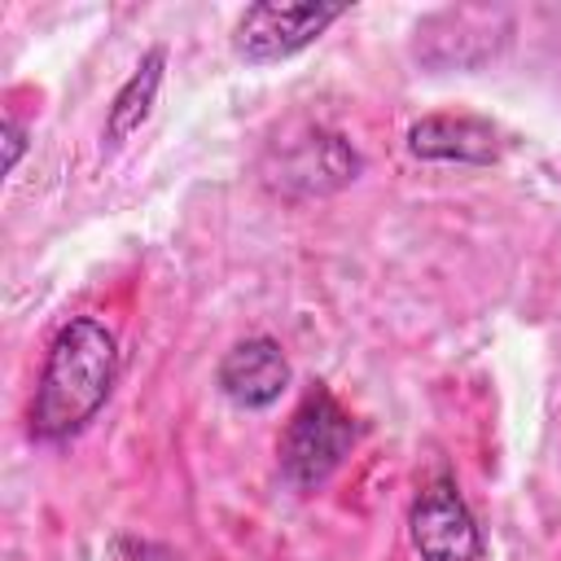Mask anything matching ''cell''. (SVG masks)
<instances>
[{
	"mask_svg": "<svg viewBox=\"0 0 561 561\" xmlns=\"http://www.w3.org/2000/svg\"><path fill=\"white\" fill-rule=\"evenodd\" d=\"M118 381V337L96 316H70L48 337L26 430L35 443H66L96 421Z\"/></svg>",
	"mask_w": 561,
	"mask_h": 561,
	"instance_id": "cell-1",
	"label": "cell"
},
{
	"mask_svg": "<svg viewBox=\"0 0 561 561\" xmlns=\"http://www.w3.org/2000/svg\"><path fill=\"white\" fill-rule=\"evenodd\" d=\"M359 171H364L359 149L342 131L320 127V123H294V127H285L267 145V153L259 162L263 184L276 197H289V202L342 193L346 184L359 180Z\"/></svg>",
	"mask_w": 561,
	"mask_h": 561,
	"instance_id": "cell-2",
	"label": "cell"
},
{
	"mask_svg": "<svg viewBox=\"0 0 561 561\" xmlns=\"http://www.w3.org/2000/svg\"><path fill=\"white\" fill-rule=\"evenodd\" d=\"M355 443H359V421L333 399L329 386H311L280 430L276 443L280 478L294 491H320L342 469Z\"/></svg>",
	"mask_w": 561,
	"mask_h": 561,
	"instance_id": "cell-3",
	"label": "cell"
},
{
	"mask_svg": "<svg viewBox=\"0 0 561 561\" xmlns=\"http://www.w3.org/2000/svg\"><path fill=\"white\" fill-rule=\"evenodd\" d=\"M337 18H346V4H245L232 22V53L250 66L289 61L302 48H311Z\"/></svg>",
	"mask_w": 561,
	"mask_h": 561,
	"instance_id": "cell-4",
	"label": "cell"
},
{
	"mask_svg": "<svg viewBox=\"0 0 561 561\" xmlns=\"http://www.w3.org/2000/svg\"><path fill=\"white\" fill-rule=\"evenodd\" d=\"M408 539L421 561H482L486 539L451 473L430 478L408 508Z\"/></svg>",
	"mask_w": 561,
	"mask_h": 561,
	"instance_id": "cell-5",
	"label": "cell"
},
{
	"mask_svg": "<svg viewBox=\"0 0 561 561\" xmlns=\"http://www.w3.org/2000/svg\"><path fill=\"white\" fill-rule=\"evenodd\" d=\"M215 381H219V390L232 408L263 412L289 390L294 368H289V355L276 337L254 333V337H241L224 351V359L215 368Z\"/></svg>",
	"mask_w": 561,
	"mask_h": 561,
	"instance_id": "cell-6",
	"label": "cell"
},
{
	"mask_svg": "<svg viewBox=\"0 0 561 561\" xmlns=\"http://www.w3.org/2000/svg\"><path fill=\"white\" fill-rule=\"evenodd\" d=\"M408 153L421 162H460V167H491L504 153L500 127L478 114H425L408 127Z\"/></svg>",
	"mask_w": 561,
	"mask_h": 561,
	"instance_id": "cell-7",
	"label": "cell"
},
{
	"mask_svg": "<svg viewBox=\"0 0 561 561\" xmlns=\"http://www.w3.org/2000/svg\"><path fill=\"white\" fill-rule=\"evenodd\" d=\"M162 75H167V48H149V53L136 61V70L123 79V88H118L114 101H110L105 131H101V140H105L110 149L123 145L131 131H140V127L149 123L153 101H158V92H162Z\"/></svg>",
	"mask_w": 561,
	"mask_h": 561,
	"instance_id": "cell-8",
	"label": "cell"
},
{
	"mask_svg": "<svg viewBox=\"0 0 561 561\" xmlns=\"http://www.w3.org/2000/svg\"><path fill=\"white\" fill-rule=\"evenodd\" d=\"M0 140H4V175H13L18 162H22V153H26V145H31V131H26L13 114H4V123H0Z\"/></svg>",
	"mask_w": 561,
	"mask_h": 561,
	"instance_id": "cell-9",
	"label": "cell"
}]
</instances>
